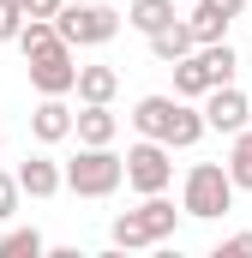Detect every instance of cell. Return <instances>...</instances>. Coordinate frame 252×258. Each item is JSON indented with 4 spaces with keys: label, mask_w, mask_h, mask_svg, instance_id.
I'll return each instance as SVG.
<instances>
[{
    "label": "cell",
    "mask_w": 252,
    "mask_h": 258,
    "mask_svg": "<svg viewBox=\"0 0 252 258\" xmlns=\"http://www.w3.org/2000/svg\"><path fill=\"white\" fill-rule=\"evenodd\" d=\"M132 132L138 138H162V144H174V150H192L204 132H210V120H204V102L192 108L186 96H138L132 102Z\"/></svg>",
    "instance_id": "6da1fadb"
},
{
    "label": "cell",
    "mask_w": 252,
    "mask_h": 258,
    "mask_svg": "<svg viewBox=\"0 0 252 258\" xmlns=\"http://www.w3.org/2000/svg\"><path fill=\"white\" fill-rule=\"evenodd\" d=\"M180 216H186V210H174V198H168V192H144V198H138V210H120V216L108 222V240H114L120 252L162 246V240H174Z\"/></svg>",
    "instance_id": "7a4b0ae2"
},
{
    "label": "cell",
    "mask_w": 252,
    "mask_h": 258,
    "mask_svg": "<svg viewBox=\"0 0 252 258\" xmlns=\"http://www.w3.org/2000/svg\"><path fill=\"white\" fill-rule=\"evenodd\" d=\"M234 174H228V162H192L186 180H180V210H186L192 222H216V216H228L234 210Z\"/></svg>",
    "instance_id": "3957f363"
},
{
    "label": "cell",
    "mask_w": 252,
    "mask_h": 258,
    "mask_svg": "<svg viewBox=\"0 0 252 258\" xmlns=\"http://www.w3.org/2000/svg\"><path fill=\"white\" fill-rule=\"evenodd\" d=\"M126 186V156L114 144H78V156L66 162V192L78 198H114Z\"/></svg>",
    "instance_id": "277c9868"
},
{
    "label": "cell",
    "mask_w": 252,
    "mask_h": 258,
    "mask_svg": "<svg viewBox=\"0 0 252 258\" xmlns=\"http://www.w3.org/2000/svg\"><path fill=\"white\" fill-rule=\"evenodd\" d=\"M60 36L72 42V48H102V42H114L126 24V12H114L108 0H66L60 6Z\"/></svg>",
    "instance_id": "5b68a950"
},
{
    "label": "cell",
    "mask_w": 252,
    "mask_h": 258,
    "mask_svg": "<svg viewBox=\"0 0 252 258\" xmlns=\"http://www.w3.org/2000/svg\"><path fill=\"white\" fill-rule=\"evenodd\" d=\"M126 186L144 198V192H168L174 186V144L162 138H138L126 150Z\"/></svg>",
    "instance_id": "8992f818"
},
{
    "label": "cell",
    "mask_w": 252,
    "mask_h": 258,
    "mask_svg": "<svg viewBox=\"0 0 252 258\" xmlns=\"http://www.w3.org/2000/svg\"><path fill=\"white\" fill-rule=\"evenodd\" d=\"M24 72H30V90H36V96H72V90H78V48L60 36L54 48L24 54Z\"/></svg>",
    "instance_id": "52a82bcc"
},
{
    "label": "cell",
    "mask_w": 252,
    "mask_h": 258,
    "mask_svg": "<svg viewBox=\"0 0 252 258\" xmlns=\"http://www.w3.org/2000/svg\"><path fill=\"white\" fill-rule=\"evenodd\" d=\"M204 120H210V132H222V138H234V132L252 126V102L240 84H216L210 96H204Z\"/></svg>",
    "instance_id": "ba28073f"
},
{
    "label": "cell",
    "mask_w": 252,
    "mask_h": 258,
    "mask_svg": "<svg viewBox=\"0 0 252 258\" xmlns=\"http://www.w3.org/2000/svg\"><path fill=\"white\" fill-rule=\"evenodd\" d=\"M78 132V114L66 108V96H36V108H30V138L36 144H66Z\"/></svg>",
    "instance_id": "9c48e42d"
},
{
    "label": "cell",
    "mask_w": 252,
    "mask_h": 258,
    "mask_svg": "<svg viewBox=\"0 0 252 258\" xmlns=\"http://www.w3.org/2000/svg\"><path fill=\"white\" fill-rule=\"evenodd\" d=\"M246 12V0H192L186 24L198 30V42H228V24Z\"/></svg>",
    "instance_id": "30bf717a"
},
{
    "label": "cell",
    "mask_w": 252,
    "mask_h": 258,
    "mask_svg": "<svg viewBox=\"0 0 252 258\" xmlns=\"http://www.w3.org/2000/svg\"><path fill=\"white\" fill-rule=\"evenodd\" d=\"M18 186H24V198H54V192H66V162H54L48 150L24 156V162H18Z\"/></svg>",
    "instance_id": "8fae6325"
},
{
    "label": "cell",
    "mask_w": 252,
    "mask_h": 258,
    "mask_svg": "<svg viewBox=\"0 0 252 258\" xmlns=\"http://www.w3.org/2000/svg\"><path fill=\"white\" fill-rule=\"evenodd\" d=\"M78 144H114L120 138V114H114V102H78V132H72Z\"/></svg>",
    "instance_id": "7c38bea8"
},
{
    "label": "cell",
    "mask_w": 252,
    "mask_h": 258,
    "mask_svg": "<svg viewBox=\"0 0 252 258\" xmlns=\"http://www.w3.org/2000/svg\"><path fill=\"white\" fill-rule=\"evenodd\" d=\"M150 42V60H162V66H174V60H186L192 48H198V30H192L186 18H174V24H162L156 36H144Z\"/></svg>",
    "instance_id": "4fadbf2b"
},
{
    "label": "cell",
    "mask_w": 252,
    "mask_h": 258,
    "mask_svg": "<svg viewBox=\"0 0 252 258\" xmlns=\"http://www.w3.org/2000/svg\"><path fill=\"white\" fill-rule=\"evenodd\" d=\"M78 102H114L120 96V72L114 66H78Z\"/></svg>",
    "instance_id": "5bb4252c"
},
{
    "label": "cell",
    "mask_w": 252,
    "mask_h": 258,
    "mask_svg": "<svg viewBox=\"0 0 252 258\" xmlns=\"http://www.w3.org/2000/svg\"><path fill=\"white\" fill-rule=\"evenodd\" d=\"M174 12H180V0H132L126 6V24L138 36H156L162 24H174Z\"/></svg>",
    "instance_id": "9a60e30c"
},
{
    "label": "cell",
    "mask_w": 252,
    "mask_h": 258,
    "mask_svg": "<svg viewBox=\"0 0 252 258\" xmlns=\"http://www.w3.org/2000/svg\"><path fill=\"white\" fill-rule=\"evenodd\" d=\"M168 72H174V96H186V102H204V96L216 90V84H210V72H204V60H198V48H192L186 60H174Z\"/></svg>",
    "instance_id": "2e32d148"
},
{
    "label": "cell",
    "mask_w": 252,
    "mask_h": 258,
    "mask_svg": "<svg viewBox=\"0 0 252 258\" xmlns=\"http://www.w3.org/2000/svg\"><path fill=\"white\" fill-rule=\"evenodd\" d=\"M198 60H204V72H210V84H234V72H240L234 42H198Z\"/></svg>",
    "instance_id": "e0dca14e"
},
{
    "label": "cell",
    "mask_w": 252,
    "mask_h": 258,
    "mask_svg": "<svg viewBox=\"0 0 252 258\" xmlns=\"http://www.w3.org/2000/svg\"><path fill=\"white\" fill-rule=\"evenodd\" d=\"M228 174H234L240 192H252V126L228 138Z\"/></svg>",
    "instance_id": "ac0fdd59"
},
{
    "label": "cell",
    "mask_w": 252,
    "mask_h": 258,
    "mask_svg": "<svg viewBox=\"0 0 252 258\" xmlns=\"http://www.w3.org/2000/svg\"><path fill=\"white\" fill-rule=\"evenodd\" d=\"M42 252H48V240L36 228H6L0 234V258H42Z\"/></svg>",
    "instance_id": "d6986e66"
},
{
    "label": "cell",
    "mask_w": 252,
    "mask_h": 258,
    "mask_svg": "<svg viewBox=\"0 0 252 258\" xmlns=\"http://www.w3.org/2000/svg\"><path fill=\"white\" fill-rule=\"evenodd\" d=\"M18 204H24L18 174H6V168H0V222H12V216H18Z\"/></svg>",
    "instance_id": "ffe728a7"
},
{
    "label": "cell",
    "mask_w": 252,
    "mask_h": 258,
    "mask_svg": "<svg viewBox=\"0 0 252 258\" xmlns=\"http://www.w3.org/2000/svg\"><path fill=\"white\" fill-rule=\"evenodd\" d=\"M18 30H24V12H6L0 6V42H18Z\"/></svg>",
    "instance_id": "44dd1931"
},
{
    "label": "cell",
    "mask_w": 252,
    "mask_h": 258,
    "mask_svg": "<svg viewBox=\"0 0 252 258\" xmlns=\"http://www.w3.org/2000/svg\"><path fill=\"white\" fill-rule=\"evenodd\" d=\"M66 0H24V18H60Z\"/></svg>",
    "instance_id": "7402d4cb"
},
{
    "label": "cell",
    "mask_w": 252,
    "mask_h": 258,
    "mask_svg": "<svg viewBox=\"0 0 252 258\" xmlns=\"http://www.w3.org/2000/svg\"><path fill=\"white\" fill-rule=\"evenodd\" d=\"M222 252H252V234H228V240L216 246V258H222Z\"/></svg>",
    "instance_id": "603a6c76"
},
{
    "label": "cell",
    "mask_w": 252,
    "mask_h": 258,
    "mask_svg": "<svg viewBox=\"0 0 252 258\" xmlns=\"http://www.w3.org/2000/svg\"><path fill=\"white\" fill-rule=\"evenodd\" d=\"M0 6H6V12H24V0H0Z\"/></svg>",
    "instance_id": "cb8c5ba5"
},
{
    "label": "cell",
    "mask_w": 252,
    "mask_h": 258,
    "mask_svg": "<svg viewBox=\"0 0 252 258\" xmlns=\"http://www.w3.org/2000/svg\"><path fill=\"white\" fill-rule=\"evenodd\" d=\"M180 6H192V0H180Z\"/></svg>",
    "instance_id": "d4e9b609"
}]
</instances>
